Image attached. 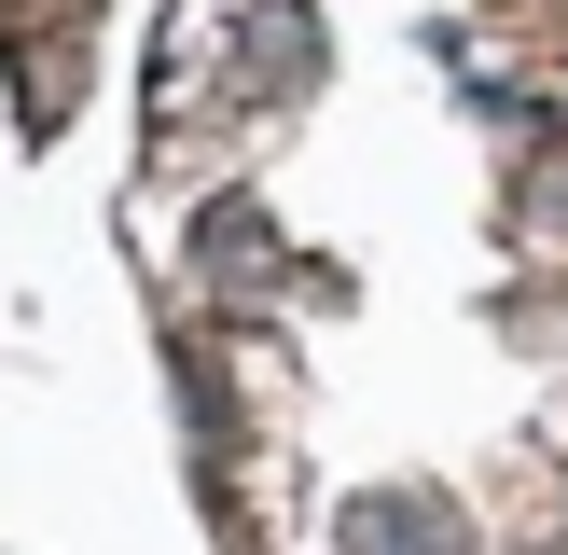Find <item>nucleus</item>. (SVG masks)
<instances>
[{
  "label": "nucleus",
  "mask_w": 568,
  "mask_h": 555,
  "mask_svg": "<svg viewBox=\"0 0 568 555\" xmlns=\"http://www.w3.org/2000/svg\"><path fill=\"white\" fill-rule=\"evenodd\" d=\"M333 555H471V514L458 486H361L333 514Z\"/></svg>",
  "instance_id": "f257e3e1"
}]
</instances>
